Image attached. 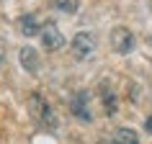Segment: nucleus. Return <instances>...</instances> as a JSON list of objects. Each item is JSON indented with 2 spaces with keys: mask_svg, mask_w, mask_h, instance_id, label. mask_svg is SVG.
<instances>
[{
  "mask_svg": "<svg viewBox=\"0 0 152 144\" xmlns=\"http://www.w3.org/2000/svg\"><path fill=\"white\" fill-rule=\"evenodd\" d=\"M28 113L39 124V129H47V131H54L57 129L54 111H52V105L47 103V98L41 95V93H31L28 95Z\"/></svg>",
  "mask_w": 152,
  "mask_h": 144,
  "instance_id": "nucleus-1",
  "label": "nucleus"
},
{
  "mask_svg": "<svg viewBox=\"0 0 152 144\" xmlns=\"http://www.w3.org/2000/svg\"><path fill=\"white\" fill-rule=\"evenodd\" d=\"M98 47V39L93 31H77L72 39V57L75 59H90Z\"/></svg>",
  "mask_w": 152,
  "mask_h": 144,
  "instance_id": "nucleus-2",
  "label": "nucleus"
},
{
  "mask_svg": "<svg viewBox=\"0 0 152 144\" xmlns=\"http://www.w3.org/2000/svg\"><path fill=\"white\" fill-rule=\"evenodd\" d=\"M41 47L47 49V52H57V49H62V44H64V36H62V31L57 28V23L54 21H47V23H41Z\"/></svg>",
  "mask_w": 152,
  "mask_h": 144,
  "instance_id": "nucleus-3",
  "label": "nucleus"
},
{
  "mask_svg": "<svg viewBox=\"0 0 152 144\" xmlns=\"http://www.w3.org/2000/svg\"><path fill=\"white\" fill-rule=\"evenodd\" d=\"M70 111L75 119H80L85 121V124H90L93 121V113H90V95H88V90H77L75 95H72L70 100Z\"/></svg>",
  "mask_w": 152,
  "mask_h": 144,
  "instance_id": "nucleus-4",
  "label": "nucleus"
},
{
  "mask_svg": "<svg viewBox=\"0 0 152 144\" xmlns=\"http://www.w3.org/2000/svg\"><path fill=\"white\" fill-rule=\"evenodd\" d=\"M111 49L116 54H129L134 49V36H132V31L126 26H116L111 31Z\"/></svg>",
  "mask_w": 152,
  "mask_h": 144,
  "instance_id": "nucleus-5",
  "label": "nucleus"
},
{
  "mask_svg": "<svg viewBox=\"0 0 152 144\" xmlns=\"http://www.w3.org/2000/svg\"><path fill=\"white\" fill-rule=\"evenodd\" d=\"M18 59H21V67H23L26 72H31V75H39L41 62H39V52H36V49H31V47L18 49Z\"/></svg>",
  "mask_w": 152,
  "mask_h": 144,
  "instance_id": "nucleus-6",
  "label": "nucleus"
},
{
  "mask_svg": "<svg viewBox=\"0 0 152 144\" xmlns=\"http://www.w3.org/2000/svg\"><path fill=\"white\" fill-rule=\"evenodd\" d=\"M98 95H101V103H103L106 116H113V113H116V108H119V100H116V93L111 90V85H108V82H103V85L98 88Z\"/></svg>",
  "mask_w": 152,
  "mask_h": 144,
  "instance_id": "nucleus-7",
  "label": "nucleus"
},
{
  "mask_svg": "<svg viewBox=\"0 0 152 144\" xmlns=\"http://www.w3.org/2000/svg\"><path fill=\"white\" fill-rule=\"evenodd\" d=\"M18 31L23 33V36H36V33H41L39 18L34 16V13H26V16H21V18H18Z\"/></svg>",
  "mask_w": 152,
  "mask_h": 144,
  "instance_id": "nucleus-8",
  "label": "nucleus"
},
{
  "mask_svg": "<svg viewBox=\"0 0 152 144\" xmlns=\"http://www.w3.org/2000/svg\"><path fill=\"white\" fill-rule=\"evenodd\" d=\"M111 144H139V136L134 129H116Z\"/></svg>",
  "mask_w": 152,
  "mask_h": 144,
  "instance_id": "nucleus-9",
  "label": "nucleus"
},
{
  "mask_svg": "<svg viewBox=\"0 0 152 144\" xmlns=\"http://www.w3.org/2000/svg\"><path fill=\"white\" fill-rule=\"evenodd\" d=\"M49 5L57 10H64V13H75L77 10V0H49Z\"/></svg>",
  "mask_w": 152,
  "mask_h": 144,
  "instance_id": "nucleus-10",
  "label": "nucleus"
},
{
  "mask_svg": "<svg viewBox=\"0 0 152 144\" xmlns=\"http://www.w3.org/2000/svg\"><path fill=\"white\" fill-rule=\"evenodd\" d=\"M3 59H5V44H3V39H0V64H3Z\"/></svg>",
  "mask_w": 152,
  "mask_h": 144,
  "instance_id": "nucleus-11",
  "label": "nucleus"
},
{
  "mask_svg": "<svg viewBox=\"0 0 152 144\" xmlns=\"http://www.w3.org/2000/svg\"><path fill=\"white\" fill-rule=\"evenodd\" d=\"M144 129H147V134H152V116L144 121Z\"/></svg>",
  "mask_w": 152,
  "mask_h": 144,
  "instance_id": "nucleus-12",
  "label": "nucleus"
}]
</instances>
